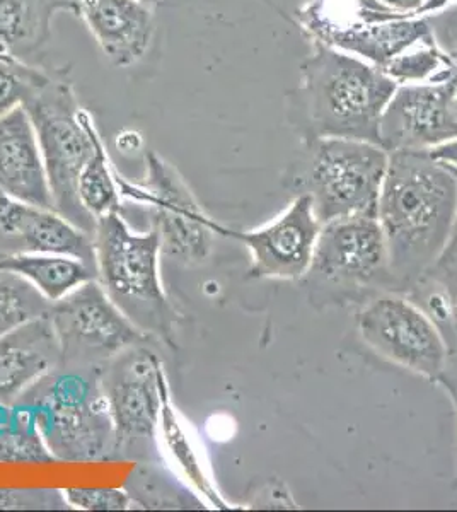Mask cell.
I'll return each instance as SVG.
<instances>
[{"label": "cell", "mask_w": 457, "mask_h": 512, "mask_svg": "<svg viewBox=\"0 0 457 512\" xmlns=\"http://www.w3.org/2000/svg\"><path fill=\"white\" fill-rule=\"evenodd\" d=\"M457 216V176L429 151L389 152L377 205L394 292H411L446 248Z\"/></svg>", "instance_id": "6da1fadb"}, {"label": "cell", "mask_w": 457, "mask_h": 512, "mask_svg": "<svg viewBox=\"0 0 457 512\" xmlns=\"http://www.w3.org/2000/svg\"><path fill=\"white\" fill-rule=\"evenodd\" d=\"M398 82L350 53L313 41L289 94V118L302 142L323 137L381 146L379 123Z\"/></svg>", "instance_id": "7a4b0ae2"}, {"label": "cell", "mask_w": 457, "mask_h": 512, "mask_svg": "<svg viewBox=\"0 0 457 512\" xmlns=\"http://www.w3.org/2000/svg\"><path fill=\"white\" fill-rule=\"evenodd\" d=\"M98 282L147 337L173 344L176 313L161 279V236L135 231L122 212L99 217L93 233Z\"/></svg>", "instance_id": "3957f363"}, {"label": "cell", "mask_w": 457, "mask_h": 512, "mask_svg": "<svg viewBox=\"0 0 457 512\" xmlns=\"http://www.w3.org/2000/svg\"><path fill=\"white\" fill-rule=\"evenodd\" d=\"M23 108L35 127L53 209L82 231L93 234L96 219L82 207L77 180L93 156L99 132L91 113L79 103L67 70H53L50 79L26 99Z\"/></svg>", "instance_id": "277c9868"}, {"label": "cell", "mask_w": 457, "mask_h": 512, "mask_svg": "<svg viewBox=\"0 0 457 512\" xmlns=\"http://www.w3.org/2000/svg\"><path fill=\"white\" fill-rule=\"evenodd\" d=\"M299 171L321 224L347 217H377L389 152L365 140L323 137L306 140Z\"/></svg>", "instance_id": "5b68a950"}, {"label": "cell", "mask_w": 457, "mask_h": 512, "mask_svg": "<svg viewBox=\"0 0 457 512\" xmlns=\"http://www.w3.org/2000/svg\"><path fill=\"white\" fill-rule=\"evenodd\" d=\"M297 21L311 40L381 70L410 48L435 40L425 16L394 11L379 0H311Z\"/></svg>", "instance_id": "8992f818"}, {"label": "cell", "mask_w": 457, "mask_h": 512, "mask_svg": "<svg viewBox=\"0 0 457 512\" xmlns=\"http://www.w3.org/2000/svg\"><path fill=\"white\" fill-rule=\"evenodd\" d=\"M306 277L311 286L338 301L394 292L388 246L377 217L323 224Z\"/></svg>", "instance_id": "52a82bcc"}, {"label": "cell", "mask_w": 457, "mask_h": 512, "mask_svg": "<svg viewBox=\"0 0 457 512\" xmlns=\"http://www.w3.org/2000/svg\"><path fill=\"white\" fill-rule=\"evenodd\" d=\"M120 195L147 210L151 227L161 236L162 255L191 265L210 255L214 245V221L191 193L178 169L156 152L145 156V180L132 183L116 173Z\"/></svg>", "instance_id": "ba28073f"}, {"label": "cell", "mask_w": 457, "mask_h": 512, "mask_svg": "<svg viewBox=\"0 0 457 512\" xmlns=\"http://www.w3.org/2000/svg\"><path fill=\"white\" fill-rule=\"evenodd\" d=\"M99 373L93 378L81 371L48 374L50 384L36 405L38 432L57 458L91 461L113 451V424Z\"/></svg>", "instance_id": "9c48e42d"}, {"label": "cell", "mask_w": 457, "mask_h": 512, "mask_svg": "<svg viewBox=\"0 0 457 512\" xmlns=\"http://www.w3.org/2000/svg\"><path fill=\"white\" fill-rule=\"evenodd\" d=\"M365 344L388 361L429 379L444 374L451 357L446 335L434 318L401 292L371 297L357 316Z\"/></svg>", "instance_id": "30bf717a"}, {"label": "cell", "mask_w": 457, "mask_h": 512, "mask_svg": "<svg viewBox=\"0 0 457 512\" xmlns=\"http://www.w3.org/2000/svg\"><path fill=\"white\" fill-rule=\"evenodd\" d=\"M99 381L113 424L111 453L149 449L159 429L162 388L168 383L161 359L145 345H135L101 367Z\"/></svg>", "instance_id": "8fae6325"}, {"label": "cell", "mask_w": 457, "mask_h": 512, "mask_svg": "<svg viewBox=\"0 0 457 512\" xmlns=\"http://www.w3.org/2000/svg\"><path fill=\"white\" fill-rule=\"evenodd\" d=\"M48 318L57 333L62 359L70 366L103 367L99 362L151 340L116 308L98 280H89L52 303Z\"/></svg>", "instance_id": "7c38bea8"}, {"label": "cell", "mask_w": 457, "mask_h": 512, "mask_svg": "<svg viewBox=\"0 0 457 512\" xmlns=\"http://www.w3.org/2000/svg\"><path fill=\"white\" fill-rule=\"evenodd\" d=\"M457 72L442 81L398 84L379 123L381 147L432 151L457 137Z\"/></svg>", "instance_id": "4fadbf2b"}, {"label": "cell", "mask_w": 457, "mask_h": 512, "mask_svg": "<svg viewBox=\"0 0 457 512\" xmlns=\"http://www.w3.org/2000/svg\"><path fill=\"white\" fill-rule=\"evenodd\" d=\"M311 198L301 193L287 209L265 226L234 231L214 222L215 234L236 239L251 255L249 277L299 280L306 277L321 233Z\"/></svg>", "instance_id": "5bb4252c"}, {"label": "cell", "mask_w": 457, "mask_h": 512, "mask_svg": "<svg viewBox=\"0 0 457 512\" xmlns=\"http://www.w3.org/2000/svg\"><path fill=\"white\" fill-rule=\"evenodd\" d=\"M77 16L113 67L139 64L151 48L156 19L140 0H82Z\"/></svg>", "instance_id": "9a60e30c"}, {"label": "cell", "mask_w": 457, "mask_h": 512, "mask_svg": "<svg viewBox=\"0 0 457 512\" xmlns=\"http://www.w3.org/2000/svg\"><path fill=\"white\" fill-rule=\"evenodd\" d=\"M0 236L11 238L29 253L74 256L96 267L93 234L57 210L26 204L4 193H0Z\"/></svg>", "instance_id": "2e32d148"}, {"label": "cell", "mask_w": 457, "mask_h": 512, "mask_svg": "<svg viewBox=\"0 0 457 512\" xmlns=\"http://www.w3.org/2000/svg\"><path fill=\"white\" fill-rule=\"evenodd\" d=\"M0 193L26 204L53 209L40 144L23 106L0 117Z\"/></svg>", "instance_id": "e0dca14e"}, {"label": "cell", "mask_w": 457, "mask_h": 512, "mask_svg": "<svg viewBox=\"0 0 457 512\" xmlns=\"http://www.w3.org/2000/svg\"><path fill=\"white\" fill-rule=\"evenodd\" d=\"M60 359L62 349L48 315L0 338V405L40 383Z\"/></svg>", "instance_id": "ac0fdd59"}, {"label": "cell", "mask_w": 457, "mask_h": 512, "mask_svg": "<svg viewBox=\"0 0 457 512\" xmlns=\"http://www.w3.org/2000/svg\"><path fill=\"white\" fill-rule=\"evenodd\" d=\"M55 16L45 0H0V57L43 65Z\"/></svg>", "instance_id": "d6986e66"}, {"label": "cell", "mask_w": 457, "mask_h": 512, "mask_svg": "<svg viewBox=\"0 0 457 512\" xmlns=\"http://www.w3.org/2000/svg\"><path fill=\"white\" fill-rule=\"evenodd\" d=\"M0 270H9L31 282L50 303H57L77 287L98 279L96 267L79 258L50 253L0 255Z\"/></svg>", "instance_id": "ffe728a7"}, {"label": "cell", "mask_w": 457, "mask_h": 512, "mask_svg": "<svg viewBox=\"0 0 457 512\" xmlns=\"http://www.w3.org/2000/svg\"><path fill=\"white\" fill-rule=\"evenodd\" d=\"M77 195L82 207L96 221L111 212H122V195L116 183V171L111 168L101 135L94 144L93 156L82 168L77 180Z\"/></svg>", "instance_id": "44dd1931"}, {"label": "cell", "mask_w": 457, "mask_h": 512, "mask_svg": "<svg viewBox=\"0 0 457 512\" xmlns=\"http://www.w3.org/2000/svg\"><path fill=\"white\" fill-rule=\"evenodd\" d=\"M159 429H161L162 441L166 444L169 454L173 456L176 465L180 466L181 472L190 480L191 485L203 494L207 501L215 506L222 507L224 502L220 501L219 494L215 492L209 477L203 472V466L200 465L198 454L191 441L186 436L185 427L181 425L178 414L174 412L173 403H171V391L168 383L162 388L161 419H159Z\"/></svg>", "instance_id": "7402d4cb"}, {"label": "cell", "mask_w": 457, "mask_h": 512, "mask_svg": "<svg viewBox=\"0 0 457 512\" xmlns=\"http://www.w3.org/2000/svg\"><path fill=\"white\" fill-rule=\"evenodd\" d=\"M52 303L21 275L0 270V338L43 318Z\"/></svg>", "instance_id": "603a6c76"}, {"label": "cell", "mask_w": 457, "mask_h": 512, "mask_svg": "<svg viewBox=\"0 0 457 512\" xmlns=\"http://www.w3.org/2000/svg\"><path fill=\"white\" fill-rule=\"evenodd\" d=\"M55 67L24 64L11 57H0V117L23 106L29 96L45 84Z\"/></svg>", "instance_id": "cb8c5ba5"}, {"label": "cell", "mask_w": 457, "mask_h": 512, "mask_svg": "<svg viewBox=\"0 0 457 512\" xmlns=\"http://www.w3.org/2000/svg\"><path fill=\"white\" fill-rule=\"evenodd\" d=\"M64 499L84 511H125L134 502L128 492L116 489H67Z\"/></svg>", "instance_id": "d4e9b609"}, {"label": "cell", "mask_w": 457, "mask_h": 512, "mask_svg": "<svg viewBox=\"0 0 457 512\" xmlns=\"http://www.w3.org/2000/svg\"><path fill=\"white\" fill-rule=\"evenodd\" d=\"M451 169L454 171V175L457 176V169ZM422 282L439 287L442 291L447 292L451 296L452 301H454V296H456L457 292V216L446 248L442 251V255L439 256V260L435 263L434 268L430 270L429 275Z\"/></svg>", "instance_id": "484cf974"}, {"label": "cell", "mask_w": 457, "mask_h": 512, "mask_svg": "<svg viewBox=\"0 0 457 512\" xmlns=\"http://www.w3.org/2000/svg\"><path fill=\"white\" fill-rule=\"evenodd\" d=\"M429 19L430 28L434 31L435 40L447 53L457 52V6L447 7L444 11L435 12Z\"/></svg>", "instance_id": "4316f807"}, {"label": "cell", "mask_w": 457, "mask_h": 512, "mask_svg": "<svg viewBox=\"0 0 457 512\" xmlns=\"http://www.w3.org/2000/svg\"><path fill=\"white\" fill-rule=\"evenodd\" d=\"M36 504H45V502H36L33 492H23V490H0V509H26V507H40Z\"/></svg>", "instance_id": "83f0119b"}, {"label": "cell", "mask_w": 457, "mask_h": 512, "mask_svg": "<svg viewBox=\"0 0 457 512\" xmlns=\"http://www.w3.org/2000/svg\"><path fill=\"white\" fill-rule=\"evenodd\" d=\"M437 381H440V384L446 388L447 393L451 395V400L454 402L457 412V344L456 349H451V357H449L446 371Z\"/></svg>", "instance_id": "f1b7e54d"}, {"label": "cell", "mask_w": 457, "mask_h": 512, "mask_svg": "<svg viewBox=\"0 0 457 512\" xmlns=\"http://www.w3.org/2000/svg\"><path fill=\"white\" fill-rule=\"evenodd\" d=\"M429 152L430 156L437 159L439 163L457 169V137L456 139L449 140L446 144H442V146L434 147Z\"/></svg>", "instance_id": "f546056e"}, {"label": "cell", "mask_w": 457, "mask_h": 512, "mask_svg": "<svg viewBox=\"0 0 457 512\" xmlns=\"http://www.w3.org/2000/svg\"><path fill=\"white\" fill-rule=\"evenodd\" d=\"M379 2H382L384 6L391 7L394 11L420 16V9H422L425 0H379Z\"/></svg>", "instance_id": "4dcf8cb0"}, {"label": "cell", "mask_w": 457, "mask_h": 512, "mask_svg": "<svg viewBox=\"0 0 457 512\" xmlns=\"http://www.w3.org/2000/svg\"><path fill=\"white\" fill-rule=\"evenodd\" d=\"M45 2H47L48 7H50L55 14L62 11H69L72 12V14H76V16L82 4V0H45Z\"/></svg>", "instance_id": "1f68e13d"}, {"label": "cell", "mask_w": 457, "mask_h": 512, "mask_svg": "<svg viewBox=\"0 0 457 512\" xmlns=\"http://www.w3.org/2000/svg\"><path fill=\"white\" fill-rule=\"evenodd\" d=\"M452 320H454V328H456L457 337V292L456 296H454V301H452Z\"/></svg>", "instance_id": "d6a6232c"}, {"label": "cell", "mask_w": 457, "mask_h": 512, "mask_svg": "<svg viewBox=\"0 0 457 512\" xmlns=\"http://www.w3.org/2000/svg\"><path fill=\"white\" fill-rule=\"evenodd\" d=\"M140 2H144V4H147V6L156 7L161 0H140Z\"/></svg>", "instance_id": "836d02e7"}, {"label": "cell", "mask_w": 457, "mask_h": 512, "mask_svg": "<svg viewBox=\"0 0 457 512\" xmlns=\"http://www.w3.org/2000/svg\"><path fill=\"white\" fill-rule=\"evenodd\" d=\"M449 55H452V57H454V59L457 60V52L449 53ZM454 113H456V118H457V94H456V99H454Z\"/></svg>", "instance_id": "e575fe53"}]
</instances>
